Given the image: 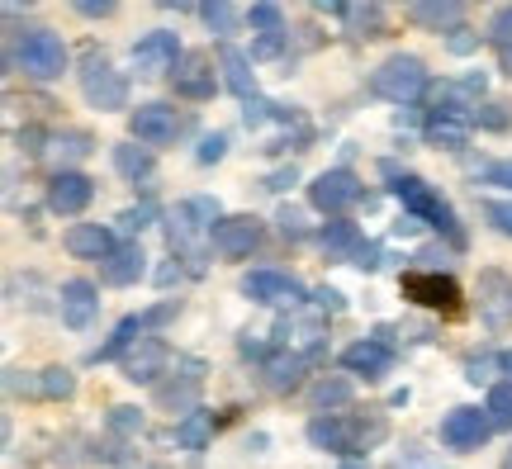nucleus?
<instances>
[{
    "instance_id": "f257e3e1",
    "label": "nucleus",
    "mask_w": 512,
    "mask_h": 469,
    "mask_svg": "<svg viewBox=\"0 0 512 469\" xmlns=\"http://www.w3.org/2000/svg\"><path fill=\"white\" fill-rule=\"evenodd\" d=\"M309 441L323 446V451H337V455H356L384 441V422H361V417H313L309 422Z\"/></svg>"
},
{
    "instance_id": "f03ea898",
    "label": "nucleus",
    "mask_w": 512,
    "mask_h": 469,
    "mask_svg": "<svg viewBox=\"0 0 512 469\" xmlns=\"http://www.w3.org/2000/svg\"><path fill=\"white\" fill-rule=\"evenodd\" d=\"M394 199H399L408 214H418L422 223H432V228H441L446 237H456L460 242L456 209H451V204H446L427 181H418V176H394Z\"/></svg>"
},
{
    "instance_id": "7ed1b4c3",
    "label": "nucleus",
    "mask_w": 512,
    "mask_h": 469,
    "mask_svg": "<svg viewBox=\"0 0 512 469\" xmlns=\"http://www.w3.org/2000/svg\"><path fill=\"white\" fill-rule=\"evenodd\" d=\"M10 67H19V72L34 76V81H53V76L67 72V43H62L53 29H34V34L10 53Z\"/></svg>"
},
{
    "instance_id": "20e7f679",
    "label": "nucleus",
    "mask_w": 512,
    "mask_h": 469,
    "mask_svg": "<svg viewBox=\"0 0 512 469\" xmlns=\"http://www.w3.org/2000/svg\"><path fill=\"white\" fill-rule=\"evenodd\" d=\"M370 91L380 95V100H394V105H408V100H418L427 91V67H422L418 57H389L380 62L375 72H370Z\"/></svg>"
},
{
    "instance_id": "39448f33",
    "label": "nucleus",
    "mask_w": 512,
    "mask_h": 469,
    "mask_svg": "<svg viewBox=\"0 0 512 469\" xmlns=\"http://www.w3.org/2000/svg\"><path fill=\"white\" fill-rule=\"evenodd\" d=\"M81 91L95 109H124L128 105V81L114 72V62L105 53L81 57Z\"/></svg>"
},
{
    "instance_id": "423d86ee",
    "label": "nucleus",
    "mask_w": 512,
    "mask_h": 469,
    "mask_svg": "<svg viewBox=\"0 0 512 469\" xmlns=\"http://www.w3.org/2000/svg\"><path fill=\"white\" fill-rule=\"evenodd\" d=\"M181 128H185V119L171 105H138L133 114H128V133H133L138 143H147V147L176 143V133H181Z\"/></svg>"
},
{
    "instance_id": "0eeeda50",
    "label": "nucleus",
    "mask_w": 512,
    "mask_h": 469,
    "mask_svg": "<svg viewBox=\"0 0 512 469\" xmlns=\"http://www.w3.org/2000/svg\"><path fill=\"white\" fill-rule=\"evenodd\" d=\"M242 294L256 299V304H271V308H294L304 304V285L285 271H252L242 275Z\"/></svg>"
},
{
    "instance_id": "6e6552de",
    "label": "nucleus",
    "mask_w": 512,
    "mask_h": 469,
    "mask_svg": "<svg viewBox=\"0 0 512 469\" xmlns=\"http://www.w3.org/2000/svg\"><path fill=\"white\" fill-rule=\"evenodd\" d=\"M361 181L351 176V171H323L318 181L309 185V204L313 209H323V214H347L351 204H361Z\"/></svg>"
},
{
    "instance_id": "1a4fd4ad",
    "label": "nucleus",
    "mask_w": 512,
    "mask_h": 469,
    "mask_svg": "<svg viewBox=\"0 0 512 469\" xmlns=\"http://www.w3.org/2000/svg\"><path fill=\"white\" fill-rule=\"evenodd\" d=\"M489 432H494V422H489V413H479V408H451V413L441 417V441L456 446V451H479L489 441Z\"/></svg>"
},
{
    "instance_id": "9d476101",
    "label": "nucleus",
    "mask_w": 512,
    "mask_h": 469,
    "mask_svg": "<svg viewBox=\"0 0 512 469\" xmlns=\"http://www.w3.org/2000/svg\"><path fill=\"white\" fill-rule=\"evenodd\" d=\"M403 299L422 308H460V285L441 271H413L403 275Z\"/></svg>"
},
{
    "instance_id": "9b49d317",
    "label": "nucleus",
    "mask_w": 512,
    "mask_h": 469,
    "mask_svg": "<svg viewBox=\"0 0 512 469\" xmlns=\"http://www.w3.org/2000/svg\"><path fill=\"white\" fill-rule=\"evenodd\" d=\"M181 43H176V34H166V29H157V34H147L133 43V67H138V76H162V72H176V62H181Z\"/></svg>"
},
{
    "instance_id": "f8f14e48",
    "label": "nucleus",
    "mask_w": 512,
    "mask_h": 469,
    "mask_svg": "<svg viewBox=\"0 0 512 469\" xmlns=\"http://www.w3.org/2000/svg\"><path fill=\"white\" fill-rule=\"evenodd\" d=\"M171 86H176V95H181V100H209V95H214V86H219L209 53H185L181 62H176V72H171Z\"/></svg>"
},
{
    "instance_id": "ddd939ff",
    "label": "nucleus",
    "mask_w": 512,
    "mask_h": 469,
    "mask_svg": "<svg viewBox=\"0 0 512 469\" xmlns=\"http://www.w3.org/2000/svg\"><path fill=\"white\" fill-rule=\"evenodd\" d=\"M95 199V181L91 176H81V171H57L53 181H48V209L53 214H81L86 204Z\"/></svg>"
},
{
    "instance_id": "4468645a",
    "label": "nucleus",
    "mask_w": 512,
    "mask_h": 469,
    "mask_svg": "<svg viewBox=\"0 0 512 469\" xmlns=\"http://www.w3.org/2000/svg\"><path fill=\"white\" fill-rule=\"evenodd\" d=\"M166 361H171V351H166L162 337H138L124 356V379H133V384H152V379L166 370Z\"/></svg>"
},
{
    "instance_id": "2eb2a0df",
    "label": "nucleus",
    "mask_w": 512,
    "mask_h": 469,
    "mask_svg": "<svg viewBox=\"0 0 512 469\" xmlns=\"http://www.w3.org/2000/svg\"><path fill=\"white\" fill-rule=\"evenodd\" d=\"M209 242L219 256H252V247L261 242V223L256 218H223V223H214Z\"/></svg>"
},
{
    "instance_id": "dca6fc26",
    "label": "nucleus",
    "mask_w": 512,
    "mask_h": 469,
    "mask_svg": "<svg viewBox=\"0 0 512 469\" xmlns=\"http://www.w3.org/2000/svg\"><path fill=\"white\" fill-rule=\"evenodd\" d=\"M143 271H147V256L138 242H124V247H114L100 261V280L105 285H133V280H143Z\"/></svg>"
},
{
    "instance_id": "f3484780",
    "label": "nucleus",
    "mask_w": 512,
    "mask_h": 469,
    "mask_svg": "<svg viewBox=\"0 0 512 469\" xmlns=\"http://www.w3.org/2000/svg\"><path fill=\"white\" fill-rule=\"evenodd\" d=\"M342 365H347L351 375H366V379H380L389 375V365H394V351L384 342H356L342 351Z\"/></svg>"
},
{
    "instance_id": "a211bd4d",
    "label": "nucleus",
    "mask_w": 512,
    "mask_h": 469,
    "mask_svg": "<svg viewBox=\"0 0 512 469\" xmlns=\"http://www.w3.org/2000/svg\"><path fill=\"white\" fill-rule=\"evenodd\" d=\"M219 67H223V81H228V91L242 95V100H256V72L247 53L233 48V43H219Z\"/></svg>"
},
{
    "instance_id": "6ab92c4d",
    "label": "nucleus",
    "mask_w": 512,
    "mask_h": 469,
    "mask_svg": "<svg viewBox=\"0 0 512 469\" xmlns=\"http://www.w3.org/2000/svg\"><path fill=\"white\" fill-rule=\"evenodd\" d=\"M67 252L86 256V261H105L114 252V233L105 223H76L72 233H67Z\"/></svg>"
},
{
    "instance_id": "aec40b11",
    "label": "nucleus",
    "mask_w": 512,
    "mask_h": 469,
    "mask_svg": "<svg viewBox=\"0 0 512 469\" xmlns=\"http://www.w3.org/2000/svg\"><path fill=\"white\" fill-rule=\"evenodd\" d=\"M95 308H100V299H95L91 280H67L62 285V323L67 327H86L95 318Z\"/></svg>"
},
{
    "instance_id": "412c9836",
    "label": "nucleus",
    "mask_w": 512,
    "mask_h": 469,
    "mask_svg": "<svg viewBox=\"0 0 512 469\" xmlns=\"http://www.w3.org/2000/svg\"><path fill=\"white\" fill-rule=\"evenodd\" d=\"M351 379H342V375H323L318 384L309 389V403L318 408V413H332V408H347L351 403Z\"/></svg>"
},
{
    "instance_id": "4be33fe9",
    "label": "nucleus",
    "mask_w": 512,
    "mask_h": 469,
    "mask_svg": "<svg viewBox=\"0 0 512 469\" xmlns=\"http://www.w3.org/2000/svg\"><path fill=\"white\" fill-rule=\"evenodd\" d=\"M143 327H147V318H124V323L114 327V337L105 346H100V351H95L91 361L100 365V361H124L128 356V346L138 342V337H143Z\"/></svg>"
},
{
    "instance_id": "5701e85b",
    "label": "nucleus",
    "mask_w": 512,
    "mask_h": 469,
    "mask_svg": "<svg viewBox=\"0 0 512 469\" xmlns=\"http://www.w3.org/2000/svg\"><path fill=\"white\" fill-rule=\"evenodd\" d=\"M408 19H413V24H422V29H446V24H456V19H460V5H456V0H432V5H427V0H418V5L408 10Z\"/></svg>"
},
{
    "instance_id": "b1692460",
    "label": "nucleus",
    "mask_w": 512,
    "mask_h": 469,
    "mask_svg": "<svg viewBox=\"0 0 512 469\" xmlns=\"http://www.w3.org/2000/svg\"><path fill=\"white\" fill-rule=\"evenodd\" d=\"M209 436H214V417L209 413H185V422L176 427V446H181V451H204Z\"/></svg>"
},
{
    "instance_id": "393cba45",
    "label": "nucleus",
    "mask_w": 512,
    "mask_h": 469,
    "mask_svg": "<svg viewBox=\"0 0 512 469\" xmlns=\"http://www.w3.org/2000/svg\"><path fill=\"white\" fill-rule=\"evenodd\" d=\"M337 15L351 24V34H366V38H375L380 34V24H384V10L380 5H332Z\"/></svg>"
},
{
    "instance_id": "a878e982",
    "label": "nucleus",
    "mask_w": 512,
    "mask_h": 469,
    "mask_svg": "<svg viewBox=\"0 0 512 469\" xmlns=\"http://www.w3.org/2000/svg\"><path fill=\"white\" fill-rule=\"evenodd\" d=\"M323 247H328L332 256H351V261H356V252H361L366 242H361V233H356L351 223H328V228H323Z\"/></svg>"
},
{
    "instance_id": "bb28decb",
    "label": "nucleus",
    "mask_w": 512,
    "mask_h": 469,
    "mask_svg": "<svg viewBox=\"0 0 512 469\" xmlns=\"http://www.w3.org/2000/svg\"><path fill=\"white\" fill-rule=\"evenodd\" d=\"M299 375H304V356H275V361H266V384L271 389H294L299 384Z\"/></svg>"
},
{
    "instance_id": "cd10ccee",
    "label": "nucleus",
    "mask_w": 512,
    "mask_h": 469,
    "mask_svg": "<svg viewBox=\"0 0 512 469\" xmlns=\"http://www.w3.org/2000/svg\"><path fill=\"white\" fill-rule=\"evenodd\" d=\"M114 166L124 171L128 181H147L152 176V152L147 147H114Z\"/></svg>"
},
{
    "instance_id": "c85d7f7f",
    "label": "nucleus",
    "mask_w": 512,
    "mask_h": 469,
    "mask_svg": "<svg viewBox=\"0 0 512 469\" xmlns=\"http://www.w3.org/2000/svg\"><path fill=\"white\" fill-rule=\"evenodd\" d=\"M484 413H489V422H494L498 432H508V427H512V379H508V384H494V389H489Z\"/></svg>"
},
{
    "instance_id": "c756f323",
    "label": "nucleus",
    "mask_w": 512,
    "mask_h": 469,
    "mask_svg": "<svg viewBox=\"0 0 512 469\" xmlns=\"http://www.w3.org/2000/svg\"><path fill=\"white\" fill-rule=\"evenodd\" d=\"M247 19L261 29V38H285V29H280V5H271V0L252 5V10H247Z\"/></svg>"
},
{
    "instance_id": "7c9ffc66",
    "label": "nucleus",
    "mask_w": 512,
    "mask_h": 469,
    "mask_svg": "<svg viewBox=\"0 0 512 469\" xmlns=\"http://www.w3.org/2000/svg\"><path fill=\"white\" fill-rule=\"evenodd\" d=\"M200 15L209 29H219V34H233V24H238V10L233 5H223V0H214V5H200Z\"/></svg>"
},
{
    "instance_id": "2f4dec72",
    "label": "nucleus",
    "mask_w": 512,
    "mask_h": 469,
    "mask_svg": "<svg viewBox=\"0 0 512 469\" xmlns=\"http://www.w3.org/2000/svg\"><path fill=\"white\" fill-rule=\"evenodd\" d=\"M72 389H76L72 370H43V394L48 398H67Z\"/></svg>"
},
{
    "instance_id": "473e14b6",
    "label": "nucleus",
    "mask_w": 512,
    "mask_h": 469,
    "mask_svg": "<svg viewBox=\"0 0 512 469\" xmlns=\"http://www.w3.org/2000/svg\"><path fill=\"white\" fill-rule=\"evenodd\" d=\"M181 214L185 218H200V228H204V223H214V218H219V204H214V199H185Z\"/></svg>"
},
{
    "instance_id": "72a5a7b5",
    "label": "nucleus",
    "mask_w": 512,
    "mask_h": 469,
    "mask_svg": "<svg viewBox=\"0 0 512 469\" xmlns=\"http://www.w3.org/2000/svg\"><path fill=\"white\" fill-rule=\"evenodd\" d=\"M484 214H489V223H494L498 233L512 237V204H503V199H489V204H484Z\"/></svg>"
},
{
    "instance_id": "f704fd0d",
    "label": "nucleus",
    "mask_w": 512,
    "mask_h": 469,
    "mask_svg": "<svg viewBox=\"0 0 512 469\" xmlns=\"http://www.w3.org/2000/svg\"><path fill=\"white\" fill-rule=\"evenodd\" d=\"M470 119H475V124H484V128H508V105H484V109H475V114H470Z\"/></svg>"
},
{
    "instance_id": "c9c22d12",
    "label": "nucleus",
    "mask_w": 512,
    "mask_h": 469,
    "mask_svg": "<svg viewBox=\"0 0 512 469\" xmlns=\"http://www.w3.org/2000/svg\"><path fill=\"white\" fill-rule=\"evenodd\" d=\"M152 218H157V204H138V209H128V214L119 218V223H124L128 233H143V228L152 223Z\"/></svg>"
},
{
    "instance_id": "e433bc0d",
    "label": "nucleus",
    "mask_w": 512,
    "mask_h": 469,
    "mask_svg": "<svg viewBox=\"0 0 512 469\" xmlns=\"http://www.w3.org/2000/svg\"><path fill=\"white\" fill-rule=\"evenodd\" d=\"M489 34H494L498 48H508L512 43V5H503V10L494 15V29H489Z\"/></svg>"
},
{
    "instance_id": "4c0bfd02",
    "label": "nucleus",
    "mask_w": 512,
    "mask_h": 469,
    "mask_svg": "<svg viewBox=\"0 0 512 469\" xmlns=\"http://www.w3.org/2000/svg\"><path fill=\"white\" fill-rule=\"evenodd\" d=\"M110 427L114 432H138V427H143V417H138V408H114Z\"/></svg>"
},
{
    "instance_id": "58836bf2",
    "label": "nucleus",
    "mask_w": 512,
    "mask_h": 469,
    "mask_svg": "<svg viewBox=\"0 0 512 469\" xmlns=\"http://www.w3.org/2000/svg\"><path fill=\"white\" fill-rule=\"evenodd\" d=\"M223 152H228V138H223V133H214V138H204V143H200V162H219Z\"/></svg>"
},
{
    "instance_id": "ea45409f",
    "label": "nucleus",
    "mask_w": 512,
    "mask_h": 469,
    "mask_svg": "<svg viewBox=\"0 0 512 469\" xmlns=\"http://www.w3.org/2000/svg\"><path fill=\"white\" fill-rule=\"evenodd\" d=\"M489 185H508V190H512V162H494V166H489Z\"/></svg>"
},
{
    "instance_id": "a19ab883",
    "label": "nucleus",
    "mask_w": 512,
    "mask_h": 469,
    "mask_svg": "<svg viewBox=\"0 0 512 469\" xmlns=\"http://www.w3.org/2000/svg\"><path fill=\"white\" fill-rule=\"evenodd\" d=\"M285 185H294V166H290V171H275V176H266V190H285Z\"/></svg>"
},
{
    "instance_id": "79ce46f5",
    "label": "nucleus",
    "mask_w": 512,
    "mask_h": 469,
    "mask_svg": "<svg viewBox=\"0 0 512 469\" xmlns=\"http://www.w3.org/2000/svg\"><path fill=\"white\" fill-rule=\"evenodd\" d=\"M318 304L328 308V313H337V308H342V294H337V289H318Z\"/></svg>"
},
{
    "instance_id": "37998d69",
    "label": "nucleus",
    "mask_w": 512,
    "mask_h": 469,
    "mask_svg": "<svg viewBox=\"0 0 512 469\" xmlns=\"http://www.w3.org/2000/svg\"><path fill=\"white\" fill-rule=\"evenodd\" d=\"M451 48H456V53H470V48H475V38H470V29H456V38H451Z\"/></svg>"
},
{
    "instance_id": "c03bdc74",
    "label": "nucleus",
    "mask_w": 512,
    "mask_h": 469,
    "mask_svg": "<svg viewBox=\"0 0 512 469\" xmlns=\"http://www.w3.org/2000/svg\"><path fill=\"white\" fill-rule=\"evenodd\" d=\"M76 10H81V15H114V5H110V0H105V5H76Z\"/></svg>"
},
{
    "instance_id": "a18cd8bd",
    "label": "nucleus",
    "mask_w": 512,
    "mask_h": 469,
    "mask_svg": "<svg viewBox=\"0 0 512 469\" xmlns=\"http://www.w3.org/2000/svg\"><path fill=\"white\" fill-rule=\"evenodd\" d=\"M498 365H503V370L512 375V351H503V356H498Z\"/></svg>"
},
{
    "instance_id": "49530a36",
    "label": "nucleus",
    "mask_w": 512,
    "mask_h": 469,
    "mask_svg": "<svg viewBox=\"0 0 512 469\" xmlns=\"http://www.w3.org/2000/svg\"><path fill=\"white\" fill-rule=\"evenodd\" d=\"M342 469H366V465H342Z\"/></svg>"
},
{
    "instance_id": "de8ad7c7",
    "label": "nucleus",
    "mask_w": 512,
    "mask_h": 469,
    "mask_svg": "<svg viewBox=\"0 0 512 469\" xmlns=\"http://www.w3.org/2000/svg\"><path fill=\"white\" fill-rule=\"evenodd\" d=\"M508 469H512V451H508Z\"/></svg>"
}]
</instances>
